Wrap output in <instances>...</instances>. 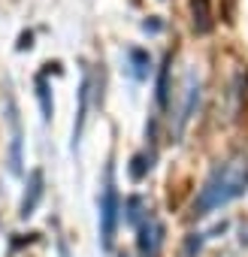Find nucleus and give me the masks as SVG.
I'll return each mask as SVG.
<instances>
[{"label": "nucleus", "mask_w": 248, "mask_h": 257, "mask_svg": "<svg viewBox=\"0 0 248 257\" xmlns=\"http://www.w3.org/2000/svg\"><path fill=\"white\" fill-rule=\"evenodd\" d=\"M128 209H131V212H128V221H131V224H143V221H140V209H143V200H140V197L128 200Z\"/></svg>", "instance_id": "obj_12"}, {"label": "nucleus", "mask_w": 248, "mask_h": 257, "mask_svg": "<svg viewBox=\"0 0 248 257\" xmlns=\"http://www.w3.org/2000/svg\"><path fill=\"white\" fill-rule=\"evenodd\" d=\"M118 212H121L118 191H115V182H112V170H109L106 173V188H103V197H100V236H103V248H112Z\"/></svg>", "instance_id": "obj_2"}, {"label": "nucleus", "mask_w": 248, "mask_h": 257, "mask_svg": "<svg viewBox=\"0 0 248 257\" xmlns=\"http://www.w3.org/2000/svg\"><path fill=\"white\" fill-rule=\"evenodd\" d=\"M28 46H31V34H25V37H22V43H19V49H28Z\"/></svg>", "instance_id": "obj_14"}, {"label": "nucleus", "mask_w": 248, "mask_h": 257, "mask_svg": "<svg viewBox=\"0 0 248 257\" xmlns=\"http://www.w3.org/2000/svg\"><path fill=\"white\" fill-rule=\"evenodd\" d=\"M197 97H200V85H197V79H194V76H188V88H185V109H182V124L191 118Z\"/></svg>", "instance_id": "obj_8"}, {"label": "nucleus", "mask_w": 248, "mask_h": 257, "mask_svg": "<svg viewBox=\"0 0 248 257\" xmlns=\"http://www.w3.org/2000/svg\"><path fill=\"white\" fill-rule=\"evenodd\" d=\"M37 97H40V106H43V118H52V97H49V82H46L43 73L37 76Z\"/></svg>", "instance_id": "obj_9"}, {"label": "nucleus", "mask_w": 248, "mask_h": 257, "mask_svg": "<svg viewBox=\"0 0 248 257\" xmlns=\"http://www.w3.org/2000/svg\"><path fill=\"white\" fill-rule=\"evenodd\" d=\"M40 197H43V173H40V170H34V173H31V179H28V191H25V200H22L19 215H22V218H28V215L37 209Z\"/></svg>", "instance_id": "obj_4"}, {"label": "nucleus", "mask_w": 248, "mask_h": 257, "mask_svg": "<svg viewBox=\"0 0 248 257\" xmlns=\"http://www.w3.org/2000/svg\"><path fill=\"white\" fill-rule=\"evenodd\" d=\"M149 167H152V164H146V155H137V158H134V167H131V176H134V179H143Z\"/></svg>", "instance_id": "obj_11"}, {"label": "nucleus", "mask_w": 248, "mask_h": 257, "mask_svg": "<svg viewBox=\"0 0 248 257\" xmlns=\"http://www.w3.org/2000/svg\"><path fill=\"white\" fill-rule=\"evenodd\" d=\"M170 61L173 58H167V64L161 67V79H158V103H161V109L170 106Z\"/></svg>", "instance_id": "obj_7"}, {"label": "nucleus", "mask_w": 248, "mask_h": 257, "mask_svg": "<svg viewBox=\"0 0 248 257\" xmlns=\"http://www.w3.org/2000/svg\"><path fill=\"white\" fill-rule=\"evenodd\" d=\"M161 236H164V227L158 221H143L140 224V254L143 257H155L158 254V245H161Z\"/></svg>", "instance_id": "obj_3"}, {"label": "nucleus", "mask_w": 248, "mask_h": 257, "mask_svg": "<svg viewBox=\"0 0 248 257\" xmlns=\"http://www.w3.org/2000/svg\"><path fill=\"white\" fill-rule=\"evenodd\" d=\"M131 61H134V67H137V76L143 79V76L149 73V64H152V61H149V55H146L143 49H131Z\"/></svg>", "instance_id": "obj_10"}, {"label": "nucleus", "mask_w": 248, "mask_h": 257, "mask_svg": "<svg viewBox=\"0 0 248 257\" xmlns=\"http://www.w3.org/2000/svg\"><path fill=\"white\" fill-rule=\"evenodd\" d=\"M245 188H248V161L233 158L206 179V185L200 188V197L194 200V215H209L212 209L236 200Z\"/></svg>", "instance_id": "obj_1"}, {"label": "nucleus", "mask_w": 248, "mask_h": 257, "mask_svg": "<svg viewBox=\"0 0 248 257\" xmlns=\"http://www.w3.org/2000/svg\"><path fill=\"white\" fill-rule=\"evenodd\" d=\"M194 251H200V233H194L188 239V248H185V257H194Z\"/></svg>", "instance_id": "obj_13"}, {"label": "nucleus", "mask_w": 248, "mask_h": 257, "mask_svg": "<svg viewBox=\"0 0 248 257\" xmlns=\"http://www.w3.org/2000/svg\"><path fill=\"white\" fill-rule=\"evenodd\" d=\"M194 28H197V34H209V31H212L209 0H194Z\"/></svg>", "instance_id": "obj_5"}, {"label": "nucleus", "mask_w": 248, "mask_h": 257, "mask_svg": "<svg viewBox=\"0 0 248 257\" xmlns=\"http://www.w3.org/2000/svg\"><path fill=\"white\" fill-rule=\"evenodd\" d=\"M88 73H85V79H82V91H79V118H76V127H73V146L79 143V137H82V124H85V112H88Z\"/></svg>", "instance_id": "obj_6"}]
</instances>
